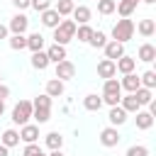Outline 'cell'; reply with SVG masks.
I'll use <instances>...</instances> for the list:
<instances>
[{
	"label": "cell",
	"instance_id": "obj_1",
	"mask_svg": "<svg viewBox=\"0 0 156 156\" xmlns=\"http://www.w3.org/2000/svg\"><path fill=\"white\" fill-rule=\"evenodd\" d=\"M76 22L73 20H61L56 27H54V44H68L71 39H76Z\"/></svg>",
	"mask_w": 156,
	"mask_h": 156
},
{
	"label": "cell",
	"instance_id": "obj_2",
	"mask_svg": "<svg viewBox=\"0 0 156 156\" xmlns=\"http://www.w3.org/2000/svg\"><path fill=\"white\" fill-rule=\"evenodd\" d=\"M132 34H134V22H132L129 17L117 20V24L112 27V39H115V41H119V44L129 41V39H132Z\"/></svg>",
	"mask_w": 156,
	"mask_h": 156
},
{
	"label": "cell",
	"instance_id": "obj_3",
	"mask_svg": "<svg viewBox=\"0 0 156 156\" xmlns=\"http://www.w3.org/2000/svg\"><path fill=\"white\" fill-rule=\"evenodd\" d=\"M29 117H32V102H29V100H20V102L12 107V122L22 127V124L29 122Z\"/></svg>",
	"mask_w": 156,
	"mask_h": 156
},
{
	"label": "cell",
	"instance_id": "obj_4",
	"mask_svg": "<svg viewBox=\"0 0 156 156\" xmlns=\"http://www.w3.org/2000/svg\"><path fill=\"white\" fill-rule=\"evenodd\" d=\"M119 132H117V127H105L102 132H100V144L102 146H107V149H112V146H117L119 144Z\"/></svg>",
	"mask_w": 156,
	"mask_h": 156
},
{
	"label": "cell",
	"instance_id": "obj_5",
	"mask_svg": "<svg viewBox=\"0 0 156 156\" xmlns=\"http://www.w3.org/2000/svg\"><path fill=\"white\" fill-rule=\"evenodd\" d=\"M73 76H76V66H73L68 58H63V61L56 63V78H58V80H71Z\"/></svg>",
	"mask_w": 156,
	"mask_h": 156
},
{
	"label": "cell",
	"instance_id": "obj_6",
	"mask_svg": "<svg viewBox=\"0 0 156 156\" xmlns=\"http://www.w3.org/2000/svg\"><path fill=\"white\" fill-rule=\"evenodd\" d=\"M20 139L24 141V144H34L37 139H39V127L37 124H22V129H20Z\"/></svg>",
	"mask_w": 156,
	"mask_h": 156
},
{
	"label": "cell",
	"instance_id": "obj_7",
	"mask_svg": "<svg viewBox=\"0 0 156 156\" xmlns=\"http://www.w3.org/2000/svg\"><path fill=\"white\" fill-rule=\"evenodd\" d=\"M102 49H105V58H110V61H117V58L124 54V44H119V41H115V39L107 41Z\"/></svg>",
	"mask_w": 156,
	"mask_h": 156
},
{
	"label": "cell",
	"instance_id": "obj_8",
	"mask_svg": "<svg viewBox=\"0 0 156 156\" xmlns=\"http://www.w3.org/2000/svg\"><path fill=\"white\" fill-rule=\"evenodd\" d=\"M115 73H117V66H115V61H110V58H102L100 63H98V76L100 78H115Z\"/></svg>",
	"mask_w": 156,
	"mask_h": 156
},
{
	"label": "cell",
	"instance_id": "obj_9",
	"mask_svg": "<svg viewBox=\"0 0 156 156\" xmlns=\"http://www.w3.org/2000/svg\"><path fill=\"white\" fill-rule=\"evenodd\" d=\"M27 27H29V20H27L24 15H15V17L10 20V27H7V29H12L15 34H24Z\"/></svg>",
	"mask_w": 156,
	"mask_h": 156
},
{
	"label": "cell",
	"instance_id": "obj_10",
	"mask_svg": "<svg viewBox=\"0 0 156 156\" xmlns=\"http://www.w3.org/2000/svg\"><path fill=\"white\" fill-rule=\"evenodd\" d=\"M115 66H117V71H119V73H132V71H134V66H136V58H132V56L122 54V56L115 61Z\"/></svg>",
	"mask_w": 156,
	"mask_h": 156
},
{
	"label": "cell",
	"instance_id": "obj_11",
	"mask_svg": "<svg viewBox=\"0 0 156 156\" xmlns=\"http://www.w3.org/2000/svg\"><path fill=\"white\" fill-rule=\"evenodd\" d=\"M107 119H110V124H112V127H119V124H124V122H127V112H124L119 105H115V107H110Z\"/></svg>",
	"mask_w": 156,
	"mask_h": 156
},
{
	"label": "cell",
	"instance_id": "obj_12",
	"mask_svg": "<svg viewBox=\"0 0 156 156\" xmlns=\"http://www.w3.org/2000/svg\"><path fill=\"white\" fill-rule=\"evenodd\" d=\"M46 56H49V61L58 63V61L66 58V46H63V44H51V46L46 49Z\"/></svg>",
	"mask_w": 156,
	"mask_h": 156
},
{
	"label": "cell",
	"instance_id": "obj_13",
	"mask_svg": "<svg viewBox=\"0 0 156 156\" xmlns=\"http://www.w3.org/2000/svg\"><path fill=\"white\" fill-rule=\"evenodd\" d=\"M76 20V24H88L90 22V7H85V5H78V7H73V12H71Z\"/></svg>",
	"mask_w": 156,
	"mask_h": 156
},
{
	"label": "cell",
	"instance_id": "obj_14",
	"mask_svg": "<svg viewBox=\"0 0 156 156\" xmlns=\"http://www.w3.org/2000/svg\"><path fill=\"white\" fill-rule=\"evenodd\" d=\"M58 22H61V15H58L56 10H51V7H49V10H44V12H41V24H44V27H51V29H54Z\"/></svg>",
	"mask_w": 156,
	"mask_h": 156
},
{
	"label": "cell",
	"instance_id": "obj_15",
	"mask_svg": "<svg viewBox=\"0 0 156 156\" xmlns=\"http://www.w3.org/2000/svg\"><path fill=\"white\" fill-rule=\"evenodd\" d=\"M154 124V115L149 110H136V127L139 129H151Z\"/></svg>",
	"mask_w": 156,
	"mask_h": 156
},
{
	"label": "cell",
	"instance_id": "obj_16",
	"mask_svg": "<svg viewBox=\"0 0 156 156\" xmlns=\"http://www.w3.org/2000/svg\"><path fill=\"white\" fill-rule=\"evenodd\" d=\"M49 63H51V61H49L46 51H32V66H34L37 71H44Z\"/></svg>",
	"mask_w": 156,
	"mask_h": 156
},
{
	"label": "cell",
	"instance_id": "obj_17",
	"mask_svg": "<svg viewBox=\"0 0 156 156\" xmlns=\"http://www.w3.org/2000/svg\"><path fill=\"white\" fill-rule=\"evenodd\" d=\"M119 85H122L124 90L134 93V90H136V88H139L141 83H139V76H134V71H132V73H124V78L119 80Z\"/></svg>",
	"mask_w": 156,
	"mask_h": 156
},
{
	"label": "cell",
	"instance_id": "obj_18",
	"mask_svg": "<svg viewBox=\"0 0 156 156\" xmlns=\"http://www.w3.org/2000/svg\"><path fill=\"white\" fill-rule=\"evenodd\" d=\"M119 107L124 110V112H136V110H141V105H139V100L134 98V93H129L127 98H119Z\"/></svg>",
	"mask_w": 156,
	"mask_h": 156
},
{
	"label": "cell",
	"instance_id": "obj_19",
	"mask_svg": "<svg viewBox=\"0 0 156 156\" xmlns=\"http://www.w3.org/2000/svg\"><path fill=\"white\" fill-rule=\"evenodd\" d=\"M136 2H139V0H119L115 10L119 12V17H129V15L136 10Z\"/></svg>",
	"mask_w": 156,
	"mask_h": 156
},
{
	"label": "cell",
	"instance_id": "obj_20",
	"mask_svg": "<svg viewBox=\"0 0 156 156\" xmlns=\"http://www.w3.org/2000/svg\"><path fill=\"white\" fill-rule=\"evenodd\" d=\"M46 95H49V98H58V95H63V80L51 78V80L46 83Z\"/></svg>",
	"mask_w": 156,
	"mask_h": 156
},
{
	"label": "cell",
	"instance_id": "obj_21",
	"mask_svg": "<svg viewBox=\"0 0 156 156\" xmlns=\"http://www.w3.org/2000/svg\"><path fill=\"white\" fill-rule=\"evenodd\" d=\"M102 95H122V85L117 78H107L102 85Z\"/></svg>",
	"mask_w": 156,
	"mask_h": 156
},
{
	"label": "cell",
	"instance_id": "obj_22",
	"mask_svg": "<svg viewBox=\"0 0 156 156\" xmlns=\"http://www.w3.org/2000/svg\"><path fill=\"white\" fill-rule=\"evenodd\" d=\"M83 107H85V110H90V112H98V110L102 107V98H98L95 93H90V95H85V98H83Z\"/></svg>",
	"mask_w": 156,
	"mask_h": 156
},
{
	"label": "cell",
	"instance_id": "obj_23",
	"mask_svg": "<svg viewBox=\"0 0 156 156\" xmlns=\"http://www.w3.org/2000/svg\"><path fill=\"white\" fill-rule=\"evenodd\" d=\"M17 144H20V132H17V129H5V132H2V146L12 149V146H17Z\"/></svg>",
	"mask_w": 156,
	"mask_h": 156
},
{
	"label": "cell",
	"instance_id": "obj_24",
	"mask_svg": "<svg viewBox=\"0 0 156 156\" xmlns=\"http://www.w3.org/2000/svg\"><path fill=\"white\" fill-rule=\"evenodd\" d=\"M27 49H32V51H41V49H44V37H41L39 32H32V34L27 37Z\"/></svg>",
	"mask_w": 156,
	"mask_h": 156
},
{
	"label": "cell",
	"instance_id": "obj_25",
	"mask_svg": "<svg viewBox=\"0 0 156 156\" xmlns=\"http://www.w3.org/2000/svg\"><path fill=\"white\" fill-rule=\"evenodd\" d=\"M154 58H156V46H151V44H141V46H139V61L151 63Z\"/></svg>",
	"mask_w": 156,
	"mask_h": 156
},
{
	"label": "cell",
	"instance_id": "obj_26",
	"mask_svg": "<svg viewBox=\"0 0 156 156\" xmlns=\"http://www.w3.org/2000/svg\"><path fill=\"white\" fill-rule=\"evenodd\" d=\"M32 117H34L39 124H44V122L51 119V107H34V105H32Z\"/></svg>",
	"mask_w": 156,
	"mask_h": 156
},
{
	"label": "cell",
	"instance_id": "obj_27",
	"mask_svg": "<svg viewBox=\"0 0 156 156\" xmlns=\"http://www.w3.org/2000/svg\"><path fill=\"white\" fill-rule=\"evenodd\" d=\"M136 29H139V34H141V37H151V34L156 32V22H154V20H141Z\"/></svg>",
	"mask_w": 156,
	"mask_h": 156
},
{
	"label": "cell",
	"instance_id": "obj_28",
	"mask_svg": "<svg viewBox=\"0 0 156 156\" xmlns=\"http://www.w3.org/2000/svg\"><path fill=\"white\" fill-rule=\"evenodd\" d=\"M139 83H141V88L154 90L156 88V71H146L144 76H139Z\"/></svg>",
	"mask_w": 156,
	"mask_h": 156
},
{
	"label": "cell",
	"instance_id": "obj_29",
	"mask_svg": "<svg viewBox=\"0 0 156 156\" xmlns=\"http://www.w3.org/2000/svg\"><path fill=\"white\" fill-rule=\"evenodd\" d=\"M134 98L139 100V105H149V102L154 100V95H151V90H149V88H141V85H139V88L134 90Z\"/></svg>",
	"mask_w": 156,
	"mask_h": 156
},
{
	"label": "cell",
	"instance_id": "obj_30",
	"mask_svg": "<svg viewBox=\"0 0 156 156\" xmlns=\"http://www.w3.org/2000/svg\"><path fill=\"white\" fill-rule=\"evenodd\" d=\"M46 146H49L51 151H54V149H61V146H63V136H61L58 132H49V134H46Z\"/></svg>",
	"mask_w": 156,
	"mask_h": 156
},
{
	"label": "cell",
	"instance_id": "obj_31",
	"mask_svg": "<svg viewBox=\"0 0 156 156\" xmlns=\"http://www.w3.org/2000/svg\"><path fill=\"white\" fill-rule=\"evenodd\" d=\"M10 49H15V51L27 49V37H24V34H12V37H10Z\"/></svg>",
	"mask_w": 156,
	"mask_h": 156
},
{
	"label": "cell",
	"instance_id": "obj_32",
	"mask_svg": "<svg viewBox=\"0 0 156 156\" xmlns=\"http://www.w3.org/2000/svg\"><path fill=\"white\" fill-rule=\"evenodd\" d=\"M73 7H76V5H73V0H58L54 10H56L61 17H66V15H71V12H73Z\"/></svg>",
	"mask_w": 156,
	"mask_h": 156
},
{
	"label": "cell",
	"instance_id": "obj_33",
	"mask_svg": "<svg viewBox=\"0 0 156 156\" xmlns=\"http://www.w3.org/2000/svg\"><path fill=\"white\" fill-rule=\"evenodd\" d=\"M88 44H90V46H95V49H102V46L107 44V37H105L102 32H93V34H90V39H88Z\"/></svg>",
	"mask_w": 156,
	"mask_h": 156
},
{
	"label": "cell",
	"instance_id": "obj_34",
	"mask_svg": "<svg viewBox=\"0 0 156 156\" xmlns=\"http://www.w3.org/2000/svg\"><path fill=\"white\" fill-rule=\"evenodd\" d=\"M115 7H117L115 0H98V12H100V15H112Z\"/></svg>",
	"mask_w": 156,
	"mask_h": 156
},
{
	"label": "cell",
	"instance_id": "obj_35",
	"mask_svg": "<svg viewBox=\"0 0 156 156\" xmlns=\"http://www.w3.org/2000/svg\"><path fill=\"white\" fill-rule=\"evenodd\" d=\"M93 32H95V29L88 27V24H78V27H76V37H78V41H88Z\"/></svg>",
	"mask_w": 156,
	"mask_h": 156
},
{
	"label": "cell",
	"instance_id": "obj_36",
	"mask_svg": "<svg viewBox=\"0 0 156 156\" xmlns=\"http://www.w3.org/2000/svg\"><path fill=\"white\" fill-rule=\"evenodd\" d=\"M24 156H46V154H44V149L34 141V144H27V146H24Z\"/></svg>",
	"mask_w": 156,
	"mask_h": 156
},
{
	"label": "cell",
	"instance_id": "obj_37",
	"mask_svg": "<svg viewBox=\"0 0 156 156\" xmlns=\"http://www.w3.org/2000/svg\"><path fill=\"white\" fill-rule=\"evenodd\" d=\"M127 156H149V149L141 146V144H136V146H129L127 149Z\"/></svg>",
	"mask_w": 156,
	"mask_h": 156
},
{
	"label": "cell",
	"instance_id": "obj_38",
	"mask_svg": "<svg viewBox=\"0 0 156 156\" xmlns=\"http://www.w3.org/2000/svg\"><path fill=\"white\" fill-rule=\"evenodd\" d=\"M29 7H34L37 12H44L51 7V0H29Z\"/></svg>",
	"mask_w": 156,
	"mask_h": 156
},
{
	"label": "cell",
	"instance_id": "obj_39",
	"mask_svg": "<svg viewBox=\"0 0 156 156\" xmlns=\"http://www.w3.org/2000/svg\"><path fill=\"white\" fill-rule=\"evenodd\" d=\"M32 105H34V107H51V98H49L46 93H44V95H37Z\"/></svg>",
	"mask_w": 156,
	"mask_h": 156
},
{
	"label": "cell",
	"instance_id": "obj_40",
	"mask_svg": "<svg viewBox=\"0 0 156 156\" xmlns=\"http://www.w3.org/2000/svg\"><path fill=\"white\" fill-rule=\"evenodd\" d=\"M119 98L122 95H102V102H107L110 107H115V105H119Z\"/></svg>",
	"mask_w": 156,
	"mask_h": 156
},
{
	"label": "cell",
	"instance_id": "obj_41",
	"mask_svg": "<svg viewBox=\"0 0 156 156\" xmlns=\"http://www.w3.org/2000/svg\"><path fill=\"white\" fill-rule=\"evenodd\" d=\"M12 5H15L17 10H27V7H29V0H12Z\"/></svg>",
	"mask_w": 156,
	"mask_h": 156
},
{
	"label": "cell",
	"instance_id": "obj_42",
	"mask_svg": "<svg viewBox=\"0 0 156 156\" xmlns=\"http://www.w3.org/2000/svg\"><path fill=\"white\" fill-rule=\"evenodd\" d=\"M7 95H10V88H7V85H2V83H0V100H5V98H7Z\"/></svg>",
	"mask_w": 156,
	"mask_h": 156
},
{
	"label": "cell",
	"instance_id": "obj_43",
	"mask_svg": "<svg viewBox=\"0 0 156 156\" xmlns=\"http://www.w3.org/2000/svg\"><path fill=\"white\" fill-rule=\"evenodd\" d=\"M7 32H10V29H7L5 24H0V39H7Z\"/></svg>",
	"mask_w": 156,
	"mask_h": 156
},
{
	"label": "cell",
	"instance_id": "obj_44",
	"mask_svg": "<svg viewBox=\"0 0 156 156\" xmlns=\"http://www.w3.org/2000/svg\"><path fill=\"white\" fill-rule=\"evenodd\" d=\"M0 156H10V149H7V146H2V144H0Z\"/></svg>",
	"mask_w": 156,
	"mask_h": 156
},
{
	"label": "cell",
	"instance_id": "obj_45",
	"mask_svg": "<svg viewBox=\"0 0 156 156\" xmlns=\"http://www.w3.org/2000/svg\"><path fill=\"white\" fill-rule=\"evenodd\" d=\"M49 156H63V154H61V149H54V151H51Z\"/></svg>",
	"mask_w": 156,
	"mask_h": 156
},
{
	"label": "cell",
	"instance_id": "obj_46",
	"mask_svg": "<svg viewBox=\"0 0 156 156\" xmlns=\"http://www.w3.org/2000/svg\"><path fill=\"white\" fill-rule=\"evenodd\" d=\"M5 112V100H0V115Z\"/></svg>",
	"mask_w": 156,
	"mask_h": 156
},
{
	"label": "cell",
	"instance_id": "obj_47",
	"mask_svg": "<svg viewBox=\"0 0 156 156\" xmlns=\"http://www.w3.org/2000/svg\"><path fill=\"white\" fill-rule=\"evenodd\" d=\"M141 2H146V5H154V2H156V0H141Z\"/></svg>",
	"mask_w": 156,
	"mask_h": 156
},
{
	"label": "cell",
	"instance_id": "obj_48",
	"mask_svg": "<svg viewBox=\"0 0 156 156\" xmlns=\"http://www.w3.org/2000/svg\"><path fill=\"white\" fill-rule=\"evenodd\" d=\"M0 80H2V76H0Z\"/></svg>",
	"mask_w": 156,
	"mask_h": 156
}]
</instances>
